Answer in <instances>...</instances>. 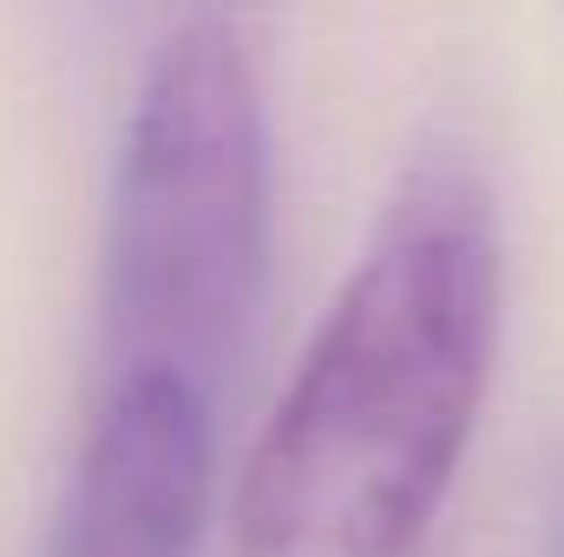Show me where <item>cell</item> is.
Listing matches in <instances>:
<instances>
[{
  "mask_svg": "<svg viewBox=\"0 0 564 557\" xmlns=\"http://www.w3.org/2000/svg\"><path fill=\"white\" fill-rule=\"evenodd\" d=\"M499 328V197L466 144H421L243 459L230 557L421 551L486 414Z\"/></svg>",
  "mask_w": 564,
  "mask_h": 557,
  "instance_id": "obj_1",
  "label": "cell"
},
{
  "mask_svg": "<svg viewBox=\"0 0 564 557\" xmlns=\"http://www.w3.org/2000/svg\"><path fill=\"white\" fill-rule=\"evenodd\" d=\"M270 263V112L224 13L177 20L139 79L99 243V381L230 387Z\"/></svg>",
  "mask_w": 564,
  "mask_h": 557,
  "instance_id": "obj_2",
  "label": "cell"
},
{
  "mask_svg": "<svg viewBox=\"0 0 564 557\" xmlns=\"http://www.w3.org/2000/svg\"><path fill=\"white\" fill-rule=\"evenodd\" d=\"M210 414L171 374L99 381L40 557H204Z\"/></svg>",
  "mask_w": 564,
  "mask_h": 557,
  "instance_id": "obj_3",
  "label": "cell"
}]
</instances>
